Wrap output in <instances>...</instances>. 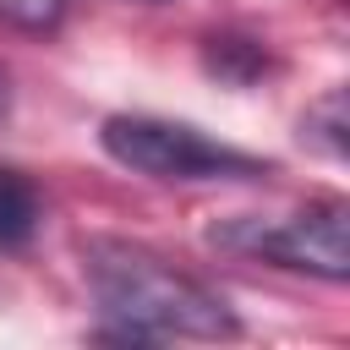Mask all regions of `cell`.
Instances as JSON below:
<instances>
[{
    "label": "cell",
    "instance_id": "5b68a950",
    "mask_svg": "<svg viewBox=\"0 0 350 350\" xmlns=\"http://www.w3.org/2000/svg\"><path fill=\"white\" fill-rule=\"evenodd\" d=\"M71 0H0V22L16 33H55Z\"/></svg>",
    "mask_w": 350,
    "mask_h": 350
},
{
    "label": "cell",
    "instance_id": "6da1fadb",
    "mask_svg": "<svg viewBox=\"0 0 350 350\" xmlns=\"http://www.w3.org/2000/svg\"><path fill=\"white\" fill-rule=\"evenodd\" d=\"M82 268L104 317L120 323L126 339H235L241 317L219 290L180 273L159 252L115 235H93L82 246Z\"/></svg>",
    "mask_w": 350,
    "mask_h": 350
},
{
    "label": "cell",
    "instance_id": "277c9868",
    "mask_svg": "<svg viewBox=\"0 0 350 350\" xmlns=\"http://www.w3.org/2000/svg\"><path fill=\"white\" fill-rule=\"evenodd\" d=\"M38 219H44V202H38L33 180L16 175V170H0V252L27 246Z\"/></svg>",
    "mask_w": 350,
    "mask_h": 350
},
{
    "label": "cell",
    "instance_id": "8992f818",
    "mask_svg": "<svg viewBox=\"0 0 350 350\" xmlns=\"http://www.w3.org/2000/svg\"><path fill=\"white\" fill-rule=\"evenodd\" d=\"M0 115H5V77H0Z\"/></svg>",
    "mask_w": 350,
    "mask_h": 350
},
{
    "label": "cell",
    "instance_id": "7a4b0ae2",
    "mask_svg": "<svg viewBox=\"0 0 350 350\" xmlns=\"http://www.w3.org/2000/svg\"><path fill=\"white\" fill-rule=\"evenodd\" d=\"M98 142L115 164L148 180H257L268 170L262 159L230 142H213L208 131L186 120H164V115H109Z\"/></svg>",
    "mask_w": 350,
    "mask_h": 350
},
{
    "label": "cell",
    "instance_id": "3957f363",
    "mask_svg": "<svg viewBox=\"0 0 350 350\" xmlns=\"http://www.w3.org/2000/svg\"><path fill=\"white\" fill-rule=\"evenodd\" d=\"M213 246H230V252H246V257H262V262H279V268H301V273H317L328 284L350 279V208L345 202H312L290 219H230V224H213L208 230Z\"/></svg>",
    "mask_w": 350,
    "mask_h": 350
}]
</instances>
